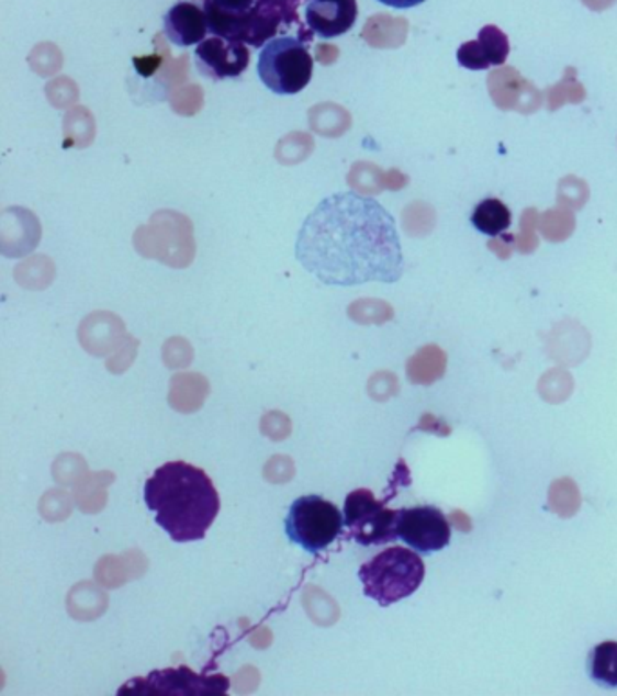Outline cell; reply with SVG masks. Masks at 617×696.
<instances>
[{"label":"cell","mask_w":617,"mask_h":696,"mask_svg":"<svg viewBox=\"0 0 617 696\" xmlns=\"http://www.w3.org/2000/svg\"><path fill=\"white\" fill-rule=\"evenodd\" d=\"M295 257L328 287L396 282L404 272L393 215L357 192L328 195L310 212L298 234Z\"/></svg>","instance_id":"1"},{"label":"cell","mask_w":617,"mask_h":696,"mask_svg":"<svg viewBox=\"0 0 617 696\" xmlns=\"http://www.w3.org/2000/svg\"><path fill=\"white\" fill-rule=\"evenodd\" d=\"M144 499L156 514V523L176 543L205 538L222 508L209 474L187 461H169L156 469L145 483Z\"/></svg>","instance_id":"2"},{"label":"cell","mask_w":617,"mask_h":696,"mask_svg":"<svg viewBox=\"0 0 617 696\" xmlns=\"http://www.w3.org/2000/svg\"><path fill=\"white\" fill-rule=\"evenodd\" d=\"M424 574L426 566L420 555L402 547L377 553L359 570L364 594L384 608L415 594L423 584Z\"/></svg>","instance_id":"3"},{"label":"cell","mask_w":617,"mask_h":696,"mask_svg":"<svg viewBox=\"0 0 617 696\" xmlns=\"http://www.w3.org/2000/svg\"><path fill=\"white\" fill-rule=\"evenodd\" d=\"M310 42V36L283 35L261 47L258 75L268 91L290 97L308 86L314 75Z\"/></svg>","instance_id":"4"},{"label":"cell","mask_w":617,"mask_h":696,"mask_svg":"<svg viewBox=\"0 0 617 696\" xmlns=\"http://www.w3.org/2000/svg\"><path fill=\"white\" fill-rule=\"evenodd\" d=\"M345 525V516L325 497L303 496L295 499L284 521L292 543L310 553H319L334 543Z\"/></svg>","instance_id":"5"},{"label":"cell","mask_w":617,"mask_h":696,"mask_svg":"<svg viewBox=\"0 0 617 696\" xmlns=\"http://www.w3.org/2000/svg\"><path fill=\"white\" fill-rule=\"evenodd\" d=\"M396 519L399 510L384 507L368 489H357L346 497L345 525L359 545L370 547L395 541L399 538Z\"/></svg>","instance_id":"6"},{"label":"cell","mask_w":617,"mask_h":696,"mask_svg":"<svg viewBox=\"0 0 617 696\" xmlns=\"http://www.w3.org/2000/svg\"><path fill=\"white\" fill-rule=\"evenodd\" d=\"M299 5L301 0H256L243 21L237 41L261 49L273 38L287 35L293 26L304 27Z\"/></svg>","instance_id":"7"},{"label":"cell","mask_w":617,"mask_h":696,"mask_svg":"<svg viewBox=\"0 0 617 696\" xmlns=\"http://www.w3.org/2000/svg\"><path fill=\"white\" fill-rule=\"evenodd\" d=\"M396 536L417 552H438L451 539L448 517L435 507H413L399 510Z\"/></svg>","instance_id":"8"},{"label":"cell","mask_w":617,"mask_h":696,"mask_svg":"<svg viewBox=\"0 0 617 696\" xmlns=\"http://www.w3.org/2000/svg\"><path fill=\"white\" fill-rule=\"evenodd\" d=\"M194 60L203 77L222 82L228 78L242 77L250 64V52L245 42L212 35L198 44Z\"/></svg>","instance_id":"9"},{"label":"cell","mask_w":617,"mask_h":696,"mask_svg":"<svg viewBox=\"0 0 617 696\" xmlns=\"http://www.w3.org/2000/svg\"><path fill=\"white\" fill-rule=\"evenodd\" d=\"M359 5L357 0H306L304 22L323 41L337 38L356 26Z\"/></svg>","instance_id":"10"},{"label":"cell","mask_w":617,"mask_h":696,"mask_svg":"<svg viewBox=\"0 0 617 696\" xmlns=\"http://www.w3.org/2000/svg\"><path fill=\"white\" fill-rule=\"evenodd\" d=\"M509 52V38L504 31L489 24L480 30L476 41L463 42L458 47L457 58L458 64L465 69L485 71L489 67L504 66Z\"/></svg>","instance_id":"11"},{"label":"cell","mask_w":617,"mask_h":696,"mask_svg":"<svg viewBox=\"0 0 617 696\" xmlns=\"http://www.w3.org/2000/svg\"><path fill=\"white\" fill-rule=\"evenodd\" d=\"M164 33L170 44L178 47L198 46L205 41L209 21L205 10L194 2H176L164 16Z\"/></svg>","instance_id":"12"},{"label":"cell","mask_w":617,"mask_h":696,"mask_svg":"<svg viewBox=\"0 0 617 696\" xmlns=\"http://www.w3.org/2000/svg\"><path fill=\"white\" fill-rule=\"evenodd\" d=\"M256 0H203L212 35L237 41L243 21Z\"/></svg>","instance_id":"13"},{"label":"cell","mask_w":617,"mask_h":696,"mask_svg":"<svg viewBox=\"0 0 617 696\" xmlns=\"http://www.w3.org/2000/svg\"><path fill=\"white\" fill-rule=\"evenodd\" d=\"M471 223L474 228L489 237H498L500 234H504L505 231H509L511 223H513V214H511L509 206L505 205L504 201L496 200V198H487V200L480 201L476 209H474L473 215H471Z\"/></svg>","instance_id":"14"},{"label":"cell","mask_w":617,"mask_h":696,"mask_svg":"<svg viewBox=\"0 0 617 696\" xmlns=\"http://www.w3.org/2000/svg\"><path fill=\"white\" fill-rule=\"evenodd\" d=\"M588 675L602 686L617 687V642L597 644L588 655Z\"/></svg>","instance_id":"15"},{"label":"cell","mask_w":617,"mask_h":696,"mask_svg":"<svg viewBox=\"0 0 617 696\" xmlns=\"http://www.w3.org/2000/svg\"><path fill=\"white\" fill-rule=\"evenodd\" d=\"M549 505H551V510L563 517L576 514L577 507H580V494H577L576 485L571 480L556 482L551 489Z\"/></svg>","instance_id":"16"},{"label":"cell","mask_w":617,"mask_h":696,"mask_svg":"<svg viewBox=\"0 0 617 696\" xmlns=\"http://www.w3.org/2000/svg\"><path fill=\"white\" fill-rule=\"evenodd\" d=\"M377 2L395 8V10H410V8H415V5L424 4L426 0H377Z\"/></svg>","instance_id":"17"}]
</instances>
